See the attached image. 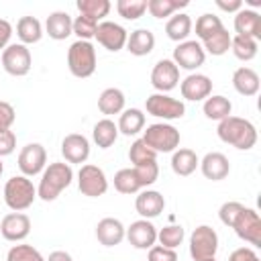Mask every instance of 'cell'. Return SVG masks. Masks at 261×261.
<instances>
[{
	"label": "cell",
	"mask_w": 261,
	"mask_h": 261,
	"mask_svg": "<svg viewBox=\"0 0 261 261\" xmlns=\"http://www.w3.org/2000/svg\"><path fill=\"white\" fill-rule=\"evenodd\" d=\"M16 37L20 39L22 45H33L39 43L43 37V24L35 16H20L16 22Z\"/></svg>",
	"instance_id": "f546056e"
},
{
	"label": "cell",
	"mask_w": 261,
	"mask_h": 261,
	"mask_svg": "<svg viewBox=\"0 0 261 261\" xmlns=\"http://www.w3.org/2000/svg\"><path fill=\"white\" fill-rule=\"evenodd\" d=\"M147 261H177V253H175V249H167V247H161V245H153V247L149 249Z\"/></svg>",
	"instance_id": "bcb514c9"
},
{
	"label": "cell",
	"mask_w": 261,
	"mask_h": 261,
	"mask_svg": "<svg viewBox=\"0 0 261 261\" xmlns=\"http://www.w3.org/2000/svg\"><path fill=\"white\" fill-rule=\"evenodd\" d=\"M179 130L169 122H153L143 133V141L159 155V153H173L179 147Z\"/></svg>",
	"instance_id": "5b68a950"
},
{
	"label": "cell",
	"mask_w": 261,
	"mask_h": 261,
	"mask_svg": "<svg viewBox=\"0 0 261 261\" xmlns=\"http://www.w3.org/2000/svg\"><path fill=\"white\" fill-rule=\"evenodd\" d=\"M190 33H192V18H190L186 12H177V14H173V16L165 22V35H167L171 41H175V43L188 41Z\"/></svg>",
	"instance_id": "4dcf8cb0"
},
{
	"label": "cell",
	"mask_w": 261,
	"mask_h": 261,
	"mask_svg": "<svg viewBox=\"0 0 261 261\" xmlns=\"http://www.w3.org/2000/svg\"><path fill=\"white\" fill-rule=\"evenodd\" d=\"M232 230L237 232V237L241 241H245L253 247H261V218H259L257 210L245 206V210L232 224Z\"/></svg>",
	"instance_id": "30bf717a"
},
{
	"label": "cell",
	"mask_w": 261,
	"mask_h": 261,
	"mask_svg": "<svg viewBox=\"0 0 261 261\" xmlns=\"http://www.w3.org/2000/svg\"><path fill=\"white\" fill-rule=\"evenodd\" d=\"M200 165V159L196 155V151L192 149H175L173 155H171V169L175 175H181V177H188L196 171V167Z\"/></svg>",
	"instance_id": "4316f807"
},
{
	"label": "cell",
	"mask_w": 261,
	"mask_h": 261,
	"mask_svg": "<svg viewBox=\"0 0 261 261\" xmlns=\"http://www.w3.org/2000/svg\"><path fill=\"white\" fill-rule=\"evenodd\" d=\"M77 188L88 198L104 196L108 190V179H106L104 169L98 165H92V163L82 165V169L77 171Z\"/></svg>",
	"instance_id": "9c48e42d"
},
{
	"label": "cell",
	"mask_w": 261,
	"mask_h": 261,
	"mask_svg": "<svg viewBox=\"0 0 261 261\" xmlns=\"http://www.w3.org/2000/svg\"><path fill=\"white\" fill-rule=\"evenodd\" d=\"M218 251V234L212 226L200 224L190 234V255L194 261L214 259Z\"/></svg>",
	"instance_id": "8992f818"
},
{
	"label": "cell",
	"mask_w": 261,
	"mask_h": 261,
	"mask_svg": "<svg viewBox=\"0 0 261 261\" xmlns=\"http://www.w3.org/2000/svg\"><path fill=\"white\" fill-rule=\"evenodd\" d=\"M188 0H147V10L153 18H167L173 16L179 8H186Z\"/></svg>",
	"instance_id": "836d02e7"
},
{
	"label": "cell",
	"mask_w": 261,
	"mask_h": 261,
	"mask_svg": "<svg viewBox=\"0 0 261 261\" xmlns=\"http://www.w3.org/2000/svg\"><path fill=\"white\" fill-rule=\"evenodd\" d=\"M216 6L220 8V10H224V12H239L241 8H243V2L241 0H230V2H226V0H216Z\"/></svg>",
	"instance_id": "816d5d0a"
},
{
	"label": "cell",
	"mask_w": 261,
	"mask_h": 261,
	"mask_svg": "<svg viewBox=\"0 0 261 261\" xmlns=\"http://www.w3.org/2000/svg\"><path fill=\"white\" fill-rule=\"evenodd\" d=\"M47 167V151L41 143H29L20 149L18 153V169L22 171V175L33 177L37 173H43V169Z\"/></svg>",
	"instance_id": "7c38bea8"
},
{
	"label": "cell",
	"mask_w": 261,
	"mask_h": 261,
	"mask_svg": "<svg viewBox=\"0 0 261 261\" xmlns=\"http://www.w3.org/2000/svg\"><path fill=\"white\" fill-rule=\"evenodd\" d=\"M145 110L147 114L155 116V118H163L165 120H175L181 118L186 114V104L177 98H171L167 94H151L145 100Z\"/></svg>",
	"instance_id": "52a82bcc"
},
{
	"label": "cell",
	"mask_w": 261,
	"mask_h": 261,
	"mask_svg": "<svg viewBox=\"0 0 261 261\" xmlns=\"http://www.w3.org/2000/svg\"><path fill=\"white\" fill-rule=\"evenodd\" d=\"M96 49L90 41H75L67 49V67L75 77H90L96 71Z\"/></svg>",
	"instance_id": "277c9868"
},
{
	"label": "cell",
	"mask_w": 261,
	"mask_h": 261,
	"mask_svg": "<svg viewBox=\"0 0 261 261\" xmlns=\"http://www.w3.org/2000/svg\"><path fill=\"white\" fill-rule=\"evenodd\" d=\"M133 167H135V171H137V175H139L143 188L153 186V184L157 181V177H159V165H157V161L143 163V165H133Z\"/></svg>",
	"instance_id": "f6af8a7d"
},
{
	"label": "cell",
	"mask_w": 261,
	"mask_h": 261,
	"mask_svg": "<svg viewBox=\"0 0 261 261\" xmlns=\"http://www.w3.org/2000/svg\"><path fill=\"white\" fill-rule=\"evenodd\" d=\"M10 37H12V24L6 18H0V51H4L10 45Z\"/></svg>",
	"instance_id": "f907efd6"
},
{
	"label": "cell",
	"mask_w": 261,
	"mask_h": 261,
	"mask_svg": "<svg viewBox=\"0 0 261 261\" xmlns=\"http://www.w3.org/2000/svg\"><path fill=\"white\" fill-rule=\"evenodd\" d=\"M184 237H186V230L184 226L179 224H167L163 226L161 230H157V241L161 247H167V249H175L184 243Z\"/></svg>",
	"instance_id": "f35d334b"
},
{
	"label": "cell",
	"mask_w": 261,
	"mask_h": 261,
	"mask_svg": "<svg viewBox=\"0 0 261 261\" xmlns=\"http://www.w3.org/2000/svg\"><path fill=\"white\" fill-rule=\"evenodd\" d=\"M92 139L100 149H110L118 139V126L110 118H102L92 128Z\"/></svg>",
	"instance_id": "1f68e13d"
},
{
	"label": "cell",
	"mask_w": 261,
	"mask_h": 261,
	"mask_svg": "<svg viewBox=\"0 0 261 261\" xmlns=\"http://www.w3.org/2000/svg\"><path fill=\"white\" fill-rule=\"evenodd\" d=\"M202 110H204V116L210 118V120H224L226 116H230L232 112V104L226 96L222 94H210L204 104H202Z\"/></svg>",
	"instance_id": "f1b7e54d"
},
{
	"label": "cell",
	"mask_w": 261,
	"mask_h": 261,
	"mask_svg": "<svg viewBox=\"0 0 261 261\" xmlns=\"http://www.w3.org/2000/svg\"><path fill=\"white\" fill-rule=\"evenodd\" d=\"M71 181H73V169L69 163H65V161L49 163L41 173L37 198H41L43 202H53L59 198V194L65 188L71 186Z\"/></svg>",
	"instance_id": "7a4b0ae2"
},
{
	"label": "cell",
	"mask_w": 261,
	"mask_h": 261,
	"mask_svg": "<svg viewBox=\"0 0 261 261\" xmlns=\"http://www.w3.org/2000/svg\"><path fill=\"white\" fill-rule=\"evenodd\" d=\"M94 39L106 49V51H120L122 47H126V39H128V33L122 24L114 22V20H102L98 22V29H96V35Z\"/></svg>",
	"instance_id": "8fae6325"
},
{
	"label": "cell",
	"mask_w": 261,
	"mask_h": 261,
	"mask_svg": "<svg viewBox=\"0 0 261 261\" xmlns=\"http://www.w3.org/2000/svg\"><path fill=\"white\" fill-rule=\"evenodd\" d=\"M228 261H261L251 247H239L228 255Z\"/></svg>",
	"instance_id": "681fc988"
},
{
	"label": "cell",
	"mask_w": 261,
	"mask_h": 261,
	"mask_svg": "<svg viewBox=\"0 0 261 261\" xmlns=\"http://www.w3.org/2000/svg\"><path fill=\"white\" fill-rule=\"evenodd\" d=\"M171 61H173L177 67H181V69L194 71V69H198L200 65H204L206 53H204L200 41H184V43H177V47L173 49Z\"/></svg>",
	"instance_id": "4fadbf2b"
},
{
	"label": "cell",
	"mask_w": 261,
	"mask_h": 261,
	"mask_svg": "<svg viewBox=\"0 0 261 261\" xmlns=\"http://www.w3.org/2000/svg\"><path fill=\"white\" fill-rule=\"evenodd\" d=\"M45 261H73V257L67 251H53V253H49V257Z\"/></svg>",
	"instance_id": "f5cc1de1"
},
{
	"label": "cell",
	"mask_w": 261,
	"mask_h": 261,
	"mask_svg": "<svg viewBox=\"0 0 261 261\" xmlns=\"http://www.w3.org/2000/svg\"><path fill=\"white\" fill-rule=\"evenodd\" d=\"M234 31L239 37H249L259 41L261 39V14L253 8H241L234 14Z\"/></svg>",
	"instance_id": "d6986e66"
},
{
	"label": "cell",
	"mask_w": 261,
	"mask_h": 261,
	"mask_svg": "<svg viewBox=\"0 0 261 261\" xmlns=\"http://www.w3.org/2000/svg\"><path fill=\"white\" fill-rule=\"evenodd\" d=\"M2 171H4V163H2V159H0V175H2Z\"/></svg>",
	"instance_id": "db71d44e"
},
{
	"label": "cell",
	"mask_w": 261,
	"mask_h": 261,
	"mask_svg": "<svg viewBox=\"0 0 261 261\" xmlns=\"http://www.w3.org/2000/svg\"><path fill=\"white\" fill-rule=\"evenodd\" d=\"M230 51H232V55H234L237 59H241V61H251V59H255V55H257V51H259V41L249 39V37H239V35H234L232 41H230Z\"/></svg>",
	"instance_id": "8d00e7d4"
},
{
	"label": "cell",
	"mask_w": 261,
	"mask_h": 261,
	"mask_svg": "<svg viewBox=\"0 0 261 261\" xmlns=\"http://www.w3.org/2000/svg\"><path fill=\"white\" fill-rule=\"evenodd\" d=\"M200 169H202V175L206 179H212V181H220L228 175L230 171V163H228V157L224 153H218V151H212V153H206L202 159H200Z\"/></svg>",
	"instance_id": "ffe728a7"
},
{
	"label": "cell",
	"mask_w": 261,
	"mask_h": 261,
	"mask_svg": "<svg viewBox=\"0 0 261 261\" xmlns=\"http://www.w3.org/2000/svg\"><path fill=\"white\" fill-rule=\"evenodd\" d=\"M135 208L141 214V218L151 220V218H155V216H159L163 212L165 198L157 190H141L137 200H135Z\"/></svg>",
	"instance_id": "7402d4cb"
},
{
	"label": "cell",
	"mask_w": 261,
	"mask_h": 261,
	"mask_svg": "<svg viewBox=\"0 0 261 261\" xmlns=\"http://www.w3.org/2000/svg\"><path fill=\"white\" fill-rule=\"evenodd\" d=\"M124 92L120 88H106L100 96H98V110L106 116L112 114H120L124 110Z\"/></svg>",
	"instance_id": "83f0119b"
},
{
	"label": "cell",
	"mask_w": 261,
	"mask_h": 261,
	"mask_svg": "<svg viewBox=\"0 0 261 261\" xmlns=\"http://www.w3.org/2000/svg\"><path fill=\"white\" fill-rule=\"evenodd\" d=\"M114 188L120 194H137V192L145 190L141 179H139V175H137V171H135V167L118 169L114 173Z\"/></svg>",
	"instance_id": "d6a6232c"
},
{
	"label": "cell",
	"mask_w": 261,
	"mask_h": 261,
	"mask_svg": "<svg viewBox=\"0 0 261 261\" xmlns=\"http://www.w3.org/2000/svg\"><path fill=\"white\" fill-rule=\"evenodd\" d=\"M14 118H16V112H14L12 104L0 100V133L10 130V126L14 124Z\"/></svg>",
	"instance_id": "7dc6e473"
},
{
	"label": "cell",
	"mask_w": 261,
	"mask_h": 261,
	"mask_svg": "<svg viewBox=\"0 0 261 261\" xmlns=\"http://www.w3.org/2000/svg\"><path fill=\"white\" fill-rule=\"evenodd\" d=\"M179 82V67L171 59H159L151 69V86L159 92H171Z\"/></svg>",
	"instance_id": "5bb4252c"
},
{
	"label": "cell",
	"mask_w": 261,
	"mask_h": 261,
	"mask_svg": "<svg viewBox=\"0 0 261 261\" xmlns=\"http://www.w3.org/2000/svg\"><path fill=\"white\" fill-rule=\"evenodd\" d=\"M245 210V204H241V202H224L220 208H218V218H220V222L224 224V226H228V228H232V224L237 222V218L241 216V212Z\"/></svg>",
	"instance_id": "ee69618b"
},
{
	"label": "cell",
	"mask_w": 261,
	"mask_h": 261,
	"mask_svg": "<svg viewBox=\"0 0 261 261\" xmlns=\"http://www.w3.org/2000/svg\"><path fill=\"white\" fill-rule=\"evenodd\" d=\"M128 243L135 247V249H151L155 243H157V228L151 220L147 218H139L135 222H130V226L126 228V234Z\"/></svg>",
	"instance_id": "e0dca14e"
},
{
	"label": "cell",
	"mask_w": 261,
	"mask_h": 261,
	"mask_svg": "<svg viewBox=\"0 0 261 261\" xmlns=\"http://www.w3.org/2000/svg\"><path fill=\"white\" fill-rule=\"evenodd\" d=\"M61 155L65 159V163H86L90 157V141L88 137L80 135V133H71L65 135L61 141Z\"/></svg>",
	"instance_id": "9a60e30c"
},
{
	"label": "cell",
	"mask_w": 261,
	"mask_h": 261,
	"mask_svg": "<svg viewBox=\"0 0 261 261\" xmlns=\"http://www.w3.org/2000/svg\"><path fill=\"white\" fill-rule=\"evenodd\" d=\"M37 200V188L27 175H12L4 184V202L12 212H22Z\"/></svg>",
	"instance_id": "3957f363"
},
{
	"label": "cell",
	"mask_w": 261,
	"mask_h": 261,
	"mask_svg": "<svg viewBox=\"0 0 261 261\" xmlns=\"http://www.w3.org/2000/svg\"><path fill=\"white\" fill-rule=\"evenodd\" d=\"M206 261H216V259H206Z\"/></svg>",
	"instance_id": "11a10c76"
},
{
	"label": "cell",
	"mask_w": 261,
	"mask_h": 261,
	"mask_svg": "<svg viewBox=\"0 0 261 261\" xmlns=\"http://www.w3.org/2000/svg\"><path fill=\"white\" fill-rule=\"evenodd\" d=\"M16 149V135L12 130L0 133V159L6 155H12Z\"/></svg>",
	"instance_id": "c3c4849f"
},
{
	"label": "cell",
	"mask_w": 261,
	"mask_h": 261,
	"mask_svg": "<svg viewBox=\"0 0 261 261\" xmlns=\"http://www.w3.org/2000/svg\"><path fill=\"white\" fill-rule=\"evenodd\" d=\"M33 65V57L27 45L22 43H10L4 51H2V67L6 73L14 75V77H22L31 71Z\"/></svg>",
	"instance_id": "ba28073f"
},
{
	"label": "cell",
	"mask_w": 261,
	"mask_h": 261,
	"mask_svg": "<svg viewBox=\"0 0 261 261\" xmlns=\"http://www.w3.org/2000/svg\"><path fill=\"white\" fill-rule=\"evenodd\" d=\"M75 6H77V10H80V14L90 16V18H94L96 22H100L104 16H108V12H110V8H112V4H110L108 0H77Z\"/></svg>",
	"instance_id": "74e56055"
},
{
	"label": "cell",
	"mask_w": 261,
	"mask_h": 261,
	"mask_svg": "<svg viewBox=\"0 0 261 261\" xmlns=\"http://www.w3.org/2000/svg\"><path fill=\"white\" fill-rule=\"evenodd\" d=\"M6 261H45V257L33 245H14L8 249Z\"/></svg>",
	"instance_id": "7bdbcfd3"
},
{
	"label": "cell",
	"mask_w": 261,
	"mask_h": 261,
	"mask_svg": "<svg viewBox=\"0 0 261 261\" xmlns=\"http://www.w3.org/2000/svg\"><path fill=\"white\" fill-rule=\"evenodd\" d=\"M218 139L239 151H249L257 143V128L251 120L241 118V116H226L224 120L218 122Z\"/></svg>",
	"instance_id": "6da1fadb"
},
{
	"label": "cell",
	"mask_w": 261,
	"mask_h": 261,
	"mask_svg": "<svg viewBox=\"0 0 261 261\" xmlns=\"http://www.w3.org/2000/svg\"><path fill=\"white\" fill-rule=\"evenodd\" d=\"M71 24H73V18L65 12V10H55L47 16L45 20V33L53 39V41H63L67 39L71 33Z\"/></svg>",
	"instance_id": "603a6c76"
},
{
	"label": "cell",
	"mask_w": 261,
	"mask_h": 261,
	"mask_svg": "<svg viewBox=\"0 0 261 261\" xmlns=\"http://www.w3.org/2000/svg\"><path fill=\"white\" fill-rule=\"evenodd\" d=\"M124 234H126V228L124 224L118 220V218H102L98 224H96V239L100 245L104 247H116L124 241Z\"/></svg>",
	"instance_id": "44dd1931"
},
{
	"label": "cell",
	"mask_w": 261,
	"mask_h": 261,
	"mask_svg": "<svg viewBox=\"0 0 261 261\" xmlns=\"http://www.w3.org/2000/svg\"><path fill=\"white\" fill-rule=\"evenodd\" d=\"M155 47V35L149 29H137L128 35L126 39V49L135 57H145L153 51Z\"/></svg>",
	"instance_id": "cb8c5ba5"
},
{
	"label": "cell",
	"mask_w": 261,
	"mask_h": 261,
	"mask_svg": "<svg viewBox=\"0 0 261 261\" xmlns=\"http://www.w3.org/2000/svg\"><path fill=\"white\" fill-rule=\"evenodd\" d=\"M118 135L135 137L145 128V112L141 108H126L118 116Z\"/></svg>",
	"instance_id": "d4e9b609"
},
{
	"label": "cell",
	"mask_w": 261,
	"mask_h": 261,
	"mask_svg": "<svg viewBox=\"0 0 261 261\" xmlns=\"http://www.w3.org/2000/svg\"><path fill=\"white\" fill-rule=\"evenodd\" d=\"M116 10L126 20H137L147 12V0H118Z\"/></svg>",
	"instance_id": "60d3db41"
},
{
	"label": "cell",
	"mask_w": 261,
	"mask_h": 261,
	"mask_svg": "<svg viewBox=\"0 0 261 261\" xmlns=\"http://www.w3.org/2000/svg\"><path fill=\"white\" fill-rule=\"evenodd\" d=\"M96 29H98V22L90 16H75L73 18V24H71V33L77 37V41H90L94 35H96Z\"/></svg>",
	"instance_id": "b9f144b4"
},
{
	"label": "cell",
	"mask_w": 261,
	"mask_h": 261,
	"mask_svg": "<svg viewBox=\"0 0 261 261\" xmlns=\"http://www.w3.org/2000/svg\"><path fill=\"white\" fill-rule=\"evenodd\" d=\"M222 29H224V24H222L220 16H216V14H212V12H204V14L198 16V20H196V37L200 39V43L206 41V39H210L212 35H216V33L222 31Z\"/></svg>",
	"instance_id": "e575fe53"
},
{
	"label": "cell",
	"mask_w": 261,
	"mask_h": 261,
	"mask_svg": "<svg viewBox=\"0 0 261 261\" xmlns=\"http://www.w3.org/2000/svg\"><path fill=\"white\" fill-rule=\"evenodd\" d=\"M259 75L251 67H239L232 73V88L241 96H255L259 92Z\"/></svg>",
	"instance_id": "484cf974"
},
{
	"label": "cell",
	"mask_w": 261,
	"mask_h": 261,
	"mask_svg": "<svg viewBox=\"0 0 261 261\" xmlns=\"http://www.w3.org/2000/svg\"><path fill=\"white\" fill-rule=\"evenodd\" d=\"M0 232L10 243H20L31 232V218L24 212H10L0 222Z\"/></svg>",
	"instance_id": "2e32d148"
},
{
	"label": "cell",
	"mask_w": 261,
	"mask_h": 261,
	"mask_svg": "<svg viewBox=\"0 0 261 261\" xmlns=\"http://www.w3.org/2000/svg\"><path fill=\"white\" fill-rule=\"evenodd\" d=\"M230 41H232V35H230L226 29H222V31H218L216 35H212L210 39L202 41L200 45H202L204 53H210V55H214V57H220V55L228 53Z\"/></svg>",
	"instance_id": "d590c367"
},
{
	"label": "cell",
	"mask_w": 261,
	"mask_h": 261,
	"mask_svg": "<svg viewBox=\"0 0 261 261\" xmlns=\"http://www.w3.org/2000/svg\"><path fill=\"white\" fill-rule=\"evenodd\" d=\"M128 159L133 165H143V163L157 161V153L143 139H137V141H133V145L128 149Z\"/></svg>",
	"instance_id": "ab89813d"
},
{
	"label": "cell",
	"mask_w": 261,
	"mask_h": 261,
	"mask_svg": "<svg viewBox=\"0 0 261 261\" xmlns=\"http://www.w3.org/2000/svg\"><path fill=\"white\" fill-rule=\"evenodd\" d=\"M179 92H181V98L190 102L206 100L212 94V80L204 73H190L188 77L181 80Z\"/></svg>",
	"instance_id": "ac0fdd59"
}]
</instances>
